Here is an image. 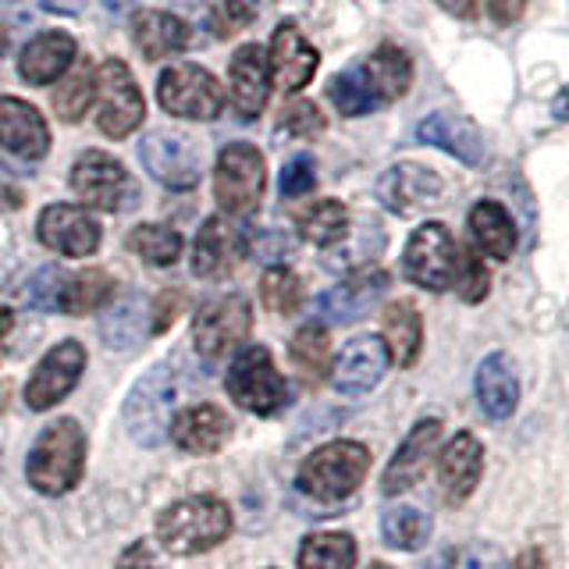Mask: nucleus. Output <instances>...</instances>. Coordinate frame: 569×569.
Masks as SVG:
<instances>
[{"label": "nucleus", "mask_w": 569, "mask_h": 569, "mask_svg": "<svg viewBox=\"0 0 569 569\" xmlns=\"http://www.w3.org/2000/svg\"><path fill=\"white\" fill-rule=\"evenodd\" d=\"M86 467V435L79 420H53L47 423L40 438L32 441L26 459V477L40 495H68L82 480Z\"/></svg>", "instance_id": "1"}, {"label": "nucleus", "mask_w": 569, "mask_h": 569, "mask_svg": "<svg viewBox=\"0 0 569 569\" xmlns=\"http://www.w3.org/2000/svg\"><path fill=\"white\" fill-rule=\"evenodd\" d=\"M231 533V509L228 502L213 495L182 498V502L168 506L157 520V541L164 545L171 556H196V551H210Z\"/></svg>", "instance_id": "2"}, {"label": "nucleus", "mask_w": 569, "mask_h": 569, "mask_svg": "<svg viewBox=\"0 0 569 569\" xmlns=\"http://www.w3.org/2000/svg\"><path fill=\"white\" fill-rule=\"evenodd\" d=\"M367 470L370 449L363 441H328L307 456L296 473V485L317 502H338V498H349L363 485Z\"/></svg>", "instance_id": "3"}, {"label": "nucleus", "mask_w": 569, "mask_h": 569, "mask_svg": "<svg viewBox=\"0 0 569 569\" xmlns=\"http://www.w3.org/2000/svg\"><path fill=\"white\" fill-rule=\"evenodd\" d=\"M174 370L171 363H153L139 373V381L124 396V431L142 449H157L171 431V406H174Z\"/></svg>", "instance_id": "4"}, {"label": "nucleus", "mask_w": 569, "mask_h": 569, "mask_svg": "<svg viewBox=\"0 0 569 569\" xmlns=\"http://www.w3.org/2000/svg\"><path fill=\"white\" fill-rule=\"evenodd\" d=\"M224 388H228L231 402L249 409V413H257V417H274L292 396L267 346L236 349V360L228 367Z\"/></svg>", "instance_id": "5"}, {"label": "nucleus", "mask_w": 569, "mask_h": 569, "mask_svg": "<svg viewBox=\"0 0 569 569\" xmlns=\"http://www.w3.org/2000/svg\"><path fill=\"white\" fill-rule=\"evenodd\" d=\"M267 186V160L253 142H228L218 153V168H213V196L224 213H253L263 200Z\"/></svg>", "instance_id": "6"}, {"label": "nucleus", "mask_w": 569, "mask_h": 569, "mask_svg": "<svg viewBox=\"0 0 569 569\" xmlns=\"http://www.w3.org/2000/svg\"><path fill=\"white\" fill-rule=\"evenodd\" d=\"M157 100L171 118L182 121H213L224 111V89L207 68L178 61L160 71Z\"/></svg>", "instance_id": "7"}, {"label": "nucleus", "mask_w": 569, "mask_h": 569, "mask_svg": "<svg viewBox=\"0 0 569 569\" xmlns=\"http://www.w3.org/2000/svg\"><path fill=\"white\" fill-rule=\"evenodd\" d=\"M147 118V100L124 61L107 58L97 68V129L111 139L132 136Z\"/></svg>", "instance_id": "8"}, {"label": "nucleus", "mask_w": 569, "mask_h": 569, "mask_svg": "<svg viewBox=\"0 0 569 569\" xmlns=\"http://www.w3.org/2000/svg\"><path fill=\"white\" fill-rule=\"evenodd\" d=\"M456 267H459V246L441 221H427L409 236L402 253V274L413 284H420L427 292H445L452 289Z\"/></svg>", "instance_id": "9"}, {"label": "nucleus", "mask_w": 569, "mask_h": 569, "mask_svg": "<svg viewBox=\"0 0 569 569\" xmlns=\"http://www.w3.org/2000/svg\"><path fill=\"white\" fill-rule=\"evenodd\" d=\"M71 192L79 196L86 207H97L103 213L129 210L136 186L121 160H114L103 150H86L76 164H71Z\"/></svg>", "instance_id": "10"}, {"label": "nucleus", "mask_w": 569, "mask_h": 569, "mask_svg": "<svg viewBox=\"0 0 569 569\" xmlns=\"http://www.w3.org/2000/svg\"><path fill=\"white\" fill-rule=\"evenodd\" d=\"M139 160L142 168L157 178L160 186L168 189H192L200 182L203 171V153L196 147V139L186 132H171V129H157L139 142Z\"/></svg>", "instance_id": "11"}, {"label": "nucleus", "mask_w": 569, "mask_h": 569, "mask_svg": "<svg viewBox=\"0 0 569 569\" xmlns=\"http://www.w3.org/2000/svg\"><path fill=\"white\" fill-rule=\"evenodd\" d=\"M249 328H253V310H249L246 296L236 292L213 299L192 320L196 352H203L207 360H221V356L236 352L246 342Z\"/></svg>", "instance_id": "12"}, {"label": "nucleus", "mask_w": 569, "mask_h": 569, "mask_svg": "<svg viewBox=\"0 0 569 569\" xmlns=\"http://www.w3.org/2000/svg\"><path fill=\"white\" fill-rule=\"evenodd\" d=\"M36 236L47 249L71 260H82V257H93L100 249V221L89 213L86 207L76 203H50L43 207L40 221H36Z\"/></svg>", "instance_id": "13"}, {"label": "nucleus", "mask_w": 569, "mask_h": 569, "mask_svg": "<svg viewBox=\"0 0 569 569\" xmlns=\"http://www.w3.org/2000/svg\"><path fill=\"white\" fill-rule=\"evenodd\" d=\"M82 370H86V349L76 338H64V342H58L40 363H36L32 378L26 385V406L32 413H43V409L58 406L68 391L79 385Z\"/></svg>", "instance_id": "14"}, {"label": "nucleus", "mask_w": 569, "mask_h": 569, "mask_svg": "<svg viewBox=\"0 0 569 569\" xmlns=\"http://www.w3.org/2000/svg\"><path fill=\"white\" fill-rule=\"evenodd\" d=\"M441 178L438 171L423 168V164H413V160H402V164H391L388 171H381L378 192L381 207H388L391 213H399V218H409V213H420L423 207H431L441 200Z\"/></svg>", "instance_id": "15"}, {"label": "nucleus", "mask_w": 569, "mask_h": 569, "mask_svg": "<svg viewBox=\"0 0 569 569\" xmlns=\"http://www.w3.org/2000/svg\"><path fill=\"white\" fill-rule=\"evenodd\" d=\"M228 100L231 111L242 121L263 114L271 100V71H267V53L260 43H242L228 61Z\"/></svg>", "instance_id": "16"}, {"label": "nucleus", "mask_w": 569, "mask_h": 569, "mask_svg": "<svg viewBox=\"0 0 569 569\" xmlns=\"http://www.w3.org/2000/svg\"><path fill=\"white\" fill-rule=\"evenodd\" d=\"M246 257V231L239 224H231L228 218H207L200 236L192 242V274L218 281L228 278Z\"/></svg>", "instance_id": "17"}, {"label": "nucleus", "mask_w": 569, "mask_h": 569, "mask_svg": "<svg viewBox=\"0 0 569 569\" xmlns=\"http://www.w3.org/2000/svg\"><path fill=\"white\" fill-rule=\"evenodd\" d=\"M317 68H320V53L307 43L299 26L281 22L271 36V50H267V71H271L274 86L284 89V93H299L302 86H310Z\"/></svg>", "instance_id": "18"}, {"label": "nucleus", "mask_w": 569, "mask_h": 569, "mask_svg": "<svg viewBox=\"0 0 569 569\" xmlns=\"http://www.w3.org/2000/svg\"><path fill=\"white\" fill-rule=\"evenodd\" d=\"M438 438H441V420H420L413 431L406 435V441L396 449L391 462L385 467L381 477V491L388 498H396L402 491H409L413 485H420V477L427 473V462H431L435 449H438Z\"/></svg>", "instance_id": "19"}, {"label": "nucleus", "mask_w": 569, "mask_h": 569, "mask_svg": "<svg viewBox=\"0 0 569 569\" xmlns=\"http://www.w3.org/2000/svg\"><path fill=\"white\" fill-rule=\"evenodd\" d=\"M388 370V349L378 335H360L342 349L335 363V391L338 396H367L378 388Z\"/></svg>", "instance_id": "20"}, {"label": "nucleus", "mask_w": 569, "mask_h": 569, "mask_svg": "<svg viewBox=\"0 0 569 569\" xmlns=\"http://www.w3.org/2000/svg\"><path fill=\"white\" fill-rule=\"evenodd\" d=\"M388 271L381 267H363V271H352L342 284H335L325 296L317 299V310L325 320H335V325H352V320H360L378 296L388 289Z\"/></svg>", "instance_id": "21"}, {"label": "nucleus", "mask_w": 569, "mask_h": 569, "mask_svg": "<svg viewBox=\"0 0 569 569\" xmlns=\"http://www.w3.org/2000/svg\"><path fill=\"white\" fill-rule=\"evenodd\" d=\"M0 150L22 160H40L50 150L47 118L18 97H0Z\"/></svg>", "instance_id": "22"}, {"label": "nucleus", "mask_w": 569, "mask_h": 569, "mask_svg": "<svg viewBox=\"0 0 569 569\" xmlns=\"http://www.w3.org/2000/svg\"><path fill=\"white\" fill-rule=\"evenodd\" d=\"M480 470H485V445L477 441V435L459 431L438 456V480L445 488V498L452 506H462L477 491Z\"/></svg>", "instance_id": "23"}, {"label": "nucleus", "mask_w": 569, "mask_h": 569, "mask_svg": "<svg viewBox=\"0 0 569 569\" xmlns=\"http://www.w3.org/2000/svg\"><path fill=\"white\" fill-rule=\"evenodd\" d=\"M79 47L68 32L61 29H47L22 47V58H18V76L29 86H50L58 82L64 71L76 64Z\"/></svg>", "instance_id": "24"}, {"label": "nucleus", "mask_w": 569, "mask_h": 569, "mask_svg": "<svg viewBox=\"0 0 569 569\" xmlns=\"http://www.w3.org/2000/svg\"><path fill=\"white\" fill-rule=\"evenodd\" d=\"M417 139L427 142V147L452 153L456 160H462V164H470V168L485 164V136L477 132L473 121L459 118V114H445V111L427 114L417 124Z\"/></svg>", "instance_id": "25"}, {"label": "nucleus", "mask_w": 569, "mask_h": 569, "mask_svg": "<svg viewBox=\"0 0 569 569\" xmlns=\"http://www.w3.org/2000/svg\"><path fill=\"white\" fill-rule=\"evenodd\" d=\"M178 449H186L192 456H210V452H218L221 445L228 441L231 435V420L221 406H213V402H200V406H189L182 409L174 420H171V431Z\"/></svg>", "instance_id": "26"}, {"label": "nucleus", "mask_w": 569, "mask_h": 569, "mask_svg": "<svg viewBox=\"0 0 569 569\" xmlns=\"http://www.w3.org/2000/svg\"><path fill=\"white\" fill-rule=\"evenodd\" d=\"M473 391L480 409L491 420H506L512 417L516 402H520V381H516V367L506 352H491L480 360L477 378H473Z\"/></svg>", "instance_id": "27"}, {"label": "nucleus", "mask_w": 569, "mask_h": 569, "mask_svg": "<svg viewBox=\"0 0 569 569\" xmlns=\"http://www.w3.org/2000/svg\"><path fill=\"white\" fill-rule=\"evenodd\" d=\"M132 43L147 61H164L189 47V26L171 11H139L132 18Z\"/></svg>", "instance_id": "28"}, {"label": "nucleus", "mask_w": 569, "mask_h": 569, "mask_svg": "<svg viewBox=\"0 0 569 569\" xmlns=\"http://www.w3.org/2000/svg\"><path fill=\"white\" fill-rule=\"evenodd\" d=\"M367 86L373 89V97H378V103H391L409 93V86H413V61H409V53L402 47H378L370 53V58L360 64Z\"/></svg>", "instance_id": "29"}, {"label": "nucleus", "mask_w": 569, "mask_h": 569, "mask_svg": "<svg viewBox=\"0 0 569 569\" xmlns=\"http://www.w3.org/2000/svg\"><path fill=\"white\" fill-rule=\"evenodd\" d=\"M385 349L388 360H396L399 367H413L420 346H423V320L417 313L413 302H391L385 310Z\"/></svg>", "instance_id": "30"}, {"label": "nucleus", "mask_w": 569, "mask_h": 569, "mask_svg": "<svg viewBox=\"0 0 569 569\" xmlns=\"http://www.w3.org/2000/svg\"><path fill=\"white\" fill-rule=\"evenodd\" d=\"M470 231L477 246L485 249L491 260H509L516 249V224L509 218V210L495 200H480L470 210Z\"/></svg>", "instance_id": "31"}, {"label": "nucleus", "mask_w": 569, "mask_h": 569, "mask_svg": "<svg viewBox=\"0 0 569 569\" xmlns=\"http://www.w3.org/2000/svg\"><path fill=\"white\" fill-rule=\"evenodd\" d=\"M147 320H150L147 302H142L139 296H124L103 313L100 335H103V342L111 349L129 352L132 346H139L142 338H147Z\"/></svg>", "instance_id": "32"}, {"label": "nucleus", "mask_w": 569, "mask_h": 569, "mask_svg": "<svg viewBox=\"0 0 569 569\" xmlns=\"http://www.w3.org/2000/svg\"><path fill=\"white\" fill-rule=\"evenodd\" d=\"M93 100H97V68L89 61L68 68L58 79V89H53V111L68 124L82 121Z\"/></svg>", "instance_id": "33"}, {"label": "nucleus", "mask_w": 569, "mask_h": 569, "mask_svg": "<svg viewBox=\"0 0 569 569\" xmlns=\"http://www.w3.org/2000/svg\"><path fill=\"white\" fill-rule=\"evenodd\" d=\"M296 224H299V236L307 242L331 249L349 236V210L338 200H317L299 210Z\"/></svg>", "instance_id": "34"}, {"label": "nucleus", "mask_w": 569, "mask_h": 569, "mask_svg": "<svg viewBox=\"0 0 569 569\" xmlns=\"http://www.w3.org/2000/svg\"><path fill=\"white\" fill-rule=\"evenodd\" d=\"M356 566V541L342 530H317L302 538L299 569H352Z\"/></svg>", "instance_id": "35"}, {"label": "nucleus", "mask_w": 569, "mask_h": 569, "mask_svg": "<svg viewBox=\"0 0 569 569\" xmlns=\"http://www.w3.org/2000/svg\"><path fill=\"white\" fill-rule=\"evenodd\" d=\"M431 516L413 506H391L381 516V538L399 551H420L431 541Z\"/></svg>", "instance_id": "36"}, {"label": "nucleus", "mask_w": 569, "mask_h": 569, "mask_svg": "<svg viewBox=\"0 0 569 569\" xmlns=\"http://www.w3.org/2000/svg\"><path fill=\"white\" fill-rule=\"evenodd\" d=\"M292 367L299 370V378L307 385H320L328 378L331 367V338L320 325H307L299 328V335L292 338Z\"/></svg>", "instance_id": "37"}, {"label": "nucleus", "mask_w": 569, "mask_h": 569, "mask_svg": "<svg viewBox=\"0 0 569 569\" xmlns=\"http://www.w3.org/2000/svg\"><path fill=\"white\" fill-rule=\"evenodd\" d=\"M111 296H114V278L107 271H100V267H89V271L71 274L64 281L61 313H89V310L103 307Z\"/></svg>", "instance_id": "38"}, {"label": "nucleus", "mask_w": 569, "mask_h": 569, "mask_svg": "<svg viewBox=\"0 0 569 569\" xmlns=\"http://www.w3.org/2000/svg\"><path fill=\"white\" fill-rule=\"evenodd\" d=\"M182 236L168 224H139L129 236V249L136 257H142L150 267H171L182 257Z\"/></svg>", "instance_id": "39"}, {"label": "nucleus", "mask_w": 569, "mask_h": 569, "mask_svg": "<svg viewBox=\"0 0 569 569\" xmlns=\"http://www.w3.org/2000/svg\"><path fill=\"white\" fill-rule=\"evenodd\" d=\"M328 97H331V103H335L346 118H363V114L378 111V107H381L378 97H373V89L367 86L360 64H352V68L342 71V76H335V79L328 82Z\"/></svg>", "instance_id": "40"}, {"label": "nucleus", "mask_w": 569, "mask_h": 569, "mask_svg": "<svg viewBox=\"0 0 569 569\" xmlns=\"http://www.w3.org/2000/svg\"><path fill=\"white\" fill-rule=\"evenodd\" d=\"M260 299H263V307L278 317L296 313L302 302V281L289 267H267L260 278Z\"/></svg>", "instance_id": "41"}, {"label": "nucleus", "mask_w": 569, "mask_h": 569, "mask_svg": "<svg viewBox=\"0 0 569 569\" xmlns=\"http://www.w3.org/2000/svg\"><path fill=\"white\" fill-rule=\"evenodd\" d=\"M278 129L292 139H313L328 129L325 114H320V107L313 100H292L289 107L281 111V124Z\"/></svg>", "instance_id": "42"}, {"label": "nucleus", "mask_w": 569, "mask_h": 569, "mask_svg": "<svg viewBox=\"0 0 569 569\" xmlns=\"http://www.w3.org/2000/svg\"><path fill=\"white\" fill-rule=\"evenodd\" d=\"M64 281H68V274L61 271V267H43V271H36V278L29 281V292H26L29 307L43 310V313L61 310Z\"/></svg>", "instance_id": "43"}, {"label": "nucleus", "mask_w": 569, "mask_h": 569, "mask_svg": "<svg viewBox=\"0 0 569 569\" xmlns=\"http://www.w3.org/2000/svg\"><path fill=\"white\" fill-rule=\"evenodd\" d=\"M441 569H506V556L495 545L470 541V545L449 551Z\"/></svg>", "instance_id": "44"}, {"label": "nucleus", "mask_w": 569, "mask_h": 569, "mask_svg": "<svg viewBox=\"0 0 569 569\" xmlns=\"http://www.w3.org/2000/svg\"><path fill=\"white\" fill-rule=\"evenodd\" d=\"M459 284V296L467 302H480L491 289V278H488V267L480 263L477 253H462L459 257V267H456V281Z\"/></svg>", "instance_id": "45"}, {"label": "nucleus", "mask_w": 569, "mask_h": 569, "mask_svg": "<svg viewBox=\"0 0 569 569\" xmlns=\"http://www.w3.org/2000/svg\"><path fill=\"white\" fill-rule=\"evenodd\" d=\"M313 186H317V164H313V157L296 153L292 160H284V168H281V196L296 200V196L313 192Z\"/></svg>", "instance_id": "46"}, {"label": "nucleus", "mask_w": 569, "mask_h": 569, "mask_svg": "<svg viewBox=\"0 0 569 569\" xmlns=\"http://www.w3.org/2000/svg\"><path fill=\"white\" fill-rule=\"evenodd\" d=\"M253 253L263 263H281L284 257L296 253V242L289 236H281V231H260L253 239Z\"/></svg>", "instance_id": "47"}, {"label": "nucleus", "mask_w": 569, "mask_h": 569, "mask_svg": "<svg viewBox=\"0 0 569 569\" xmlns=\"http://www.w3.org/2000/svg\"><path fill=\"white\" fill-rule=\"evenodd\" d=\"M260 14V0H224V29L221 32H239Z\"/></svg>", "instance_id": "48"}, {"label": "nucleus", "mask_w": 569, "mask_h": 569, "mask_svg": "<svg viewBox=\"0 0 569 569\" xmlns=\"http://www.w3.org/2000/svg\"><path fill=\"white\" fill-rule=\"evenodd\" d=\"M114 569H160V566H157L153 548L147 541H136V545H129L121 551V559H118Z\"/></svg>", "instance_id": "49"}, {"label": "nucleus", "mask_w": 569, "mask_h": 569, "mask_svg": "<svg viewBox=\"0 0 569 569\" xmlns=\"http://www.w3.org/2000/svg\"><path fill=\"white\" fill-rule=\"evenodd\" d=\"M530 0H488V14L495 18L498 26H512L520 22L523 11H527Z\"/></svg>", "instance_id": "50"}, {"label": "nucleus", "mask_w": 569, "mask_h": 569, "mask_svg": "<svg viewBox=\"0 0 569 569\" xmlns=\"http://www.w3.org/2000/svg\"><path fill=\"white\" fill-rule=\"evenodd\" d=\"M435 4H438L445 14L459 18V22H473V18L480 14V4H477V0H435Z\"/></svg>", "instance_id": "51"}, {"label": "nucleus", "mask_w": 569, "mask_h": 569, "mask_svg": "<svg viewBox=\"0 0 569 569\" xmlns=\"http://www.w3.org/2000/svg\"><path fill=\"white\" fill-rule=\"evenodd\" d=\"M512 569H548V559L541 548H527L523 556L512 562Z\"/></svg>", "instance_id": "52"}, {"label": "nucleus", "mask_w": 569, "mask_h": 569, "mask_svg": "<svg viewBox=\"0 0 569 569\" xmlns=\"http://www.w3.org/2000/svg\"><path fill=\"white\" fill-rule=\"evenodd\" d=\"M43 8L53 11V14H82L86 0H43Z\"/></svg>", "instance_id": "53"}, {"label": "nucleus", "mask_w": 569, "mask_h": 569, "mask_svg": "<svg viewBox=\"0 0 569 569\" xmlns=\"http://www.w3.org/2000/svg\"><path fill=\"white\" fill-rule=\"evenodd\" d=\"M8 47H11V32H8V26L0 22V58L8 53Z\"/></svg>", "instance_id": "54"}, {"label": "nucleus", "mask_w": 569, "mask_h": 569, "mask_svg": "<svg viewBox=\"0 0 569 569\" xmlns=\"http://www.w3.org/2000/svg\"><path fill=\"white\" fill-rule=\"evenodd\" d=\"M367 569H391V566H385V562H370Z\"/></svg>", "instance_id": "55"}, {"label": "nucleus", "mask_w": 569, "mask_h": 569, "mask_svg": "<svg viewBox=\"0 0 569 569\" xmlns=\"http://www.w3.org/2000/svg\"><path fill=\"white\" fill-rule=\"evenodd\" d=\"M441 566H445V559H435V562H431V566H427V569H441Z\"/></svg>", "instance_id": "56"}]
</instances>
